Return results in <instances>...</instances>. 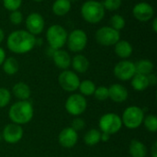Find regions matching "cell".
I'll list each match as a JSON object with an SVG mask.
<instances>
[{
    "label": "cell",
    "instance_id": "8",
    "mask_svg": "<svg viewBox=\"0 0 157 157\" xmlns=\"http://www.w3.org/2000/svg\"><path fill=\"white\" fill-rule=\"evenodd\" d=\"M95 39L99 45L110 47L121 40V32L109 26H103L96 31Z\"/></svg>",
    "mask_w": 157,
    "mask_h": 157
},
{
    "label": "cell",
    "instance_id": "19",
    "mask_svg": "<svg viewBox=\"0 0 157 157\" xmlns=\"http://www.w3.org/2000/svg\"><path fill=\"white\" fill-rule=\"evenodd\" d=\"M89 61L88 59L81 54V53H76L71 61V66L74 69V72L79 73V74H84L89 69Z\"/></svg>",
    "mask_w": 157,
    "mask_h": 157
},
{
    "label": "cell",
    "instance_id": "15",
    "mask_svg": "<svg viewBox=\"0 0 157 157\" xmlns=\"http://www.w3.org/2000/svg\"><path fill=\"white\" fill-rule=\"evenodd\" d=\"M58 142L63 148H73L78 142V133L71 127H66L60 132Z\"/></svg>",
    "mask_w": 157,
    "mask_h": 157
},
{
    "label": "cell",
    "instance_id": "13",
    "mask_svg": "<svg viewBox=\"0 0 157 157\" xmlns=\"http://www.w3.org/2000/svg\"><path fill=\"white\" fill-rule=\"evenodd\" d=\"M1 134H2L3 140L6 144H17L22 139L24 131L21 125L12 122L5 126Z\"/></svg>",
    "mask_w": 157,
    "mask_h": 157
},
{
    "label": "cell",
    "instance_id": "1",
    "mask_svg": "<svg viewBox=\"0 0 157 157\" xmlns=\"http://www.w3.org/2000/svg\"><path fill=\"white\" fill-rule=\"evenodd\" d=\"M37 37L25 29L12 31L6 38L7 49L16 54H25L29 52L36 46Z\"/></svg>",
    "mask_w": 157,
    "mask_h": 157
},
{
    "label": "cell",
    "instance_id": "4",
    "mask_svg": "<svg viewBox=\"0 0 157 157\" xmlns=\"http://www.w3.org/2000/svg\"><path fill=\"white\" fill-rule=\"evenodd\" d=\"M68 37V32L62 25L53 24L47 29L46 40L52 50H60L65 44Z\"/></svg>",
    "mask_w": 157,
    "mask_h": 157
},
{
    "label": "cell",
    "instance_id": "35",
    "mask_svg": "<svg viewBox=\"0 0 157 157\" xmlns=\"http://www.w3.org/2000/svg\"><path fill=\"white\" fill-rule=\"evenodd\" d=\"M86 127V122L83 119L81 118H78V117H75L73 121H72V124H71V128L74 129L75 132H79V131H82L84 128Z\"/></svg>",
    "mask_w": 157,
    "mask_h": 157
},
{
    "label": "cell",
    "instance_id": "39",
    "mask_svg": "<svg viewBox=\"0 0 157 157\" xmlns=\"http://www.w3.org/2000/svg\"><path fill=\"white\" fill-rule=\"evenodd\" d=\"M151 155H152V157H157V143H155L152 146Z\"/></svg>",
    "mask_w": 157,
    "mask_h": 157
},
{
    "label": "cell",
    "instance_id": "18",
    "mask_svg": "<svg viewBox=\"0 0 157 157\" xmlns=\"http://www.w3.org/2000/svg\"><path fill=\"white\" fill-rule=\"evenodd\" d=\"M114 51L118 57H120L122 60H125L132 56L133 48H132V45L128 40H120L114 45Z\"/></svg>",
    "mask_w": 157,
    "mask_h": 157
},
{
    "label": "cell",
    "instance_id": "29",
    "mask_svg": "<svg viewBox=\"0 0 157 157\" xmlns=\"http://www.w3.org/2000/svg\"><path fill=\"white\" fill-rule=\"evenodd\" d=\"M145 129L150 132H157V118L154 114H149L144 116V122Z\"/></svg>",
    "mask_w": 157,
    "mask_h": 157
},
{
    "label": "cell",
    "instance_id": "24",
    "mask_svg": "<svg viewBox=\"0 0 157 157\" xmlns=\"http://www.w3.org/2000/svg\"><path fill=\"white\" fill-rule=\"evenodd\" d=\"M135 71L136 74L144 75H148L152 73H154L155 65L152 61L147 60V59H142L136 62L135 63Z\"/></svg>",
    "mask_w": 157,
    "mask_h": 157
},
{
    "label": "cell",
    "instance_id": "33",
    "mask_svg": "<svg viewBox=\"0 0 157 157\" xmlns=\"http://www.w3.org/2000/svg\"><path fill=\"white\" fill-rule=\"evenodd\" d=\"M2 4L7 11L12 12L15 10H19L22 5V0H2Z\"/></svg>",
    "mask_w": 157,
    "mask_h": 157
},
{
    "label": "cell",
    "instance_id": "27",
    "mask_svg": "<svg viewBox=\"0 0 157 157\" xmlns=\"http://www.w3.org/2000/svg\"><path fill=\"white\" fill-rule=\"evenodd\" d=\"M96 85L93 81L91 80H84V81H80L79 86H78V90L80 92V94L84 97H89V96H93L95 90H96Z\"/></svg>",
    "mask_w": 157,
    "mask_h": 157
},
{
    "label": "cell",
    "instance_id": "44",
    "mask_svg": "<svg viewBox=\"0 0 157 157\" xmlns=\"http://www.w3.org/2000/svg\"><path fill=\"white\" fill-rule=\"evenodd\" d=\"M70 1H71V2H72V1H75V0H70Z\"/></svg>",
    "mask_w": 157,
    "mask_h": 157
},
{
    "label": "cell",
    "instance_id": "16",
    "mask_svg": "<svg viewBox=\"0 0 157 157\" xmlns=\"http://www.w3.org/2000/svg\"><path fill=\"white\" fill-rule=\"evenodd\" d=\"M52 61L57 68L61 70H67L71 66V61L72 57L70 56L69 52L67 51H64L63 49L55 50L52 53Z\"/></svg>",
    "mask_w": 157,
    "mask_h": 157
},
{
    "label": "cell",
    "instance_id": "5",
    "mask_svg": "<svg viewBox=\"0 0 157 157\" xmlns=\"http://www.w3.org/2000/svg\"><path fill=\"white\" fill-rule=\"evenodd\" d=\"M144 116V111L142 108L138 106H130L124 109L121 118L122 125L130 130H135L143 125Z\"/></svg>",
    "mask_w": 157,
    "mask_h": 157
},
{
    "label": "cell",
    "instance_id": "11",
    "mask_svg": "<svg viewBox=\"0 0 157 157\" xmlns=\"http://www.w3.org/2000/svg\"><path fill=\"white\" fill-rule=\"evenodd\" d=\"M114 75L121 81H129L136 74L135 64L133 62L127 59L120 61L113 69Z\"/></svg>",
    "mask_w": 157,
    "mask_h": 157
},
{
    "label": "cell",
    "instance_id": "7",
    "mask_svg": "<svg viewBox=\"0 0 157 157\" xmlns=\"http://www.w3.org/2000/svg\"><path fill=\"white\" fill-rule=\"evenodd\" d=\"M87 41L88 38L86 32L81 29H75L68 34L66 44L69 51L72 52L80 53L86 49Z\"/></svg>",
    "mask_w": 157,
    "mask_h": 157
},
{
    "label": "cell",
    "instance_id": "28",
    "mask_svg": "<svg viewBox=\"0 0 157 157\" xmlns=\"http://www.w3.org/2000/svg\"><path fill=\"white\" fill-rule=\"evenodd\" d=\"M125 26H126V20L121 15L115 14L109 19V27L120 32L125 28Z\"/></svg>",
    "mask_w": 157,
    "mask_h": 157
},
{
    "label": "cell",
    "instance_id": "32",
    "mask_svg": "<svg viewBox=\"0 0 157 157\" xmlns=\"http://www.w3.org/2000/svg\"><path fill=\"white\" fill-rule=\"evenodd\" d=\"M11 100V93L6 87H0V109L8 106Z\"/></svg>",
    "mask_w": 157,
    "mask_h": 157
},
{
    "label": "cell",
    "instance_id": "40",
    "mask_svg": "<svg viewBox=\"0 0 157 157\" xmlns=\"http://www.w3.org/2000/svg\"><path fill=\"white\" fill-rule=\"evenodd\" d=\"M152 29L155 33H157V17H154L152 21Z\"/></svg>",
    "mask_w": 157,
    "mask_h": 157
},
{
    "label": "cell",
    "instance_id": "43",
    "mask_svg": "<svg viewBox=\"0 0 157 157\" xmlns=\"http://www.w3.org/2000/svg\"><path fill=\"white\" fill-rule=\"evenodd\" d=\"M3 140V138H2V134L0 133V143H1V141Z\"/></svg>",
    "mask_w": 157,
    "mask_h": 157
},
{
    "label": "cell",
    "instance_id": "42",
    "mask_svg": "<svg viewBox=\"0 0 157 157\" xmlns=\"http://www.w3.org/2000/svg\"><path fill=\"white\" fill-rule=\"evenodd\" d=\"M33 2H36V3H41V2H43L44 0H32Z\"/></svg>",
    "mask_w": 157,
    "mask_h": 157
},
{
    "label": "cell",
    "instance_id": "9",
    "mask_svg": "<svg viewBox=\"0 0 157 157\" xmlns=\"http://www.w3.org/2000/svg\"><path fill=\"white\" fill-rule=\"evenodd\" d=\"M87 107V101L84 96H82L80 93H73L71 96H69L65 101L64 108L66 111L74 116V117H78L82 115Z\"/></svg>",
    "mask_w": 157,
    "mask_h": 157
},
{
    "label": "cell",
    "instance_id": "2",
    "mask_svg": "<svg viewBox=\"0 0 157 157\" xmlns=\"http://www.w3.org/2000/svg\"><path fill=\"white\" fill-rule=\"evenodd\" d=\"M34 115V109L29 100H17L8 110V117L13 123L23 125L29 123Z\"/></svg>",
    "mask_w": 157,
    "mask_h": 157
},
{
    "label": "cell",
    "instance_id": "37",
    "mask_svg": "<svg viewBox=\"0 0 157 157\" xmlns=\"http://www.w3.org/2000/svg\"><path fill=\"white\" fill-rule=\"evenodd\" d=\"M6 52L2 47H0V66H2V64H3L4 61L6 60Z\"/></svg>",
    "mask_w": 157,
    "mask_h": 157
},
{
    "label": "cell",
    "instance_id": "30",
    "mask_svg": "<svg viewBox=\"0 0 157 157\" xmlns=\"http://www.w3.org/2000/svg\"><path fill=\"white\" fill-rule=\"evenodd\" d=\"M93 96L98 101H105V100L109 99V87L104 86L96 87V90H95Z\"/></svg>",
    "mask_w": 157,
    "mask_h": 157
},
{
    "label": "cell",
    "instance_id": "38",
    "mask_svg": "<svg viewBox=\"0 0 157 157\" xmlns=\"http://www.w3.org/2000/svg\"><path fill=\"white\" fill-rule=\"evenodd\" d=\"M110 139V135L108 134V133H104V132H101V137H100V142H103V143H107L109 140Z\"/></svg>",
    "mask_w": 157,
    "mask_h": 157
},
{
    "label": "cell",
    "instance_id": "31",
    "mask_svg": "<svg viewBox=\"0 0 157 157\" xmlns=\"http://www.w3.org/2000/svg\"><path fill=\"white\" fill-rule=\"evenodd\" d=\"M101 3L105 10L116 11L121 8L122 5V0H103Z\"/></svg>",
    "mask_w": 157,
    "mask_h": 157
},
{
    "label": "cell",
    "instance_id": "23",
    "mask_svg": "<svg viewBox=\"0 0 157 157\" xmlns=\"http://www.w3.org/2000/svg\"><path fill=\"white\" fill-rule=\"evenodd\" d=\"M131 85H132V88L138 92L144 91L145 89H147L150 86L147 75H140V74H135L133 75V77L131 79Z\"/></svg>",
    "mask_w": 157,
    "mask_h": 157
},
{
    "label": "cell",
    "instance_id": "41",
    "mask_svg": "<svg viewBox=\"0 0 157 157\" xmlns=\"http://www.w3.org/2000/svg\"><path fill=\"white\" fill-rule=\"evenodd\" d=\"M4 40H5V32H4L3 29L0 28V44L3 42Z\"/></svg>",
    "mask_w": 157,
    "mask_h": 157
},
{
    "label": "cell",
    "instance_id": "20",
    "mask_svg": "<svg viewBox=\"0 0 157 157\" xmlns=\"http://www.w3.org/2000/svg\"><path fill=\"white\" fill-rule=\"evenodd\" d=\"M12 93L18 100H29L31 96V90L28 84L24 82H18L12 87Z\"/></svg>",
    "mask_w": 157,
    "mask_h": 157
},
{
    "label": "cell",
    "instance_id": "14",
    "mask_svg": "<svg viewBox=\"0 0 157 157\" xmlns=\"http://www.w3.org/2000/svg\"><path fill=\"white\" fill-rule=\"evenodd\" d=\"M132 15L140 22H148L154 18V6L147 2H140L134 5L132 8Z\"/></svg>",
    "mask_w": 157,
    "mask_h": 157
},
{
    "label": "cell",
    "instance_id": "12",
    "mask_svg": "<svg viewBox=\"0 0 157 157\" xmlns=\"http://www.w3.org/2000/svg\"><path fill=\"white\" fill-rule=\"evenodd\" d=\"M27 31L34 36H38L42 33L45 28L44 17L38 12H32L28 15L25 20Z\"/></svg>",
    "mask_w": 157,
    "mask_h": 157
},
{
    "label": "cell",
    "instance_id": "34",
    "mask_svg": "<svg viewBox=\"0 0 157 157\" xmlns=\"http://www.w3.org/2000/svg\"><path fill=\"white\" fill-rule=\"evenodd\" d=\"M24 17L23 14L20 10H15L10 12L9 14V21L13 24V25H20L23 22Z\"/></svg>",
    "mask_w": 157,
    "mask_h": 157
},
{
    "label": "cell",
    "instance_id": "26",
    "mask_svg": "<svg viewBox=\"0 0 157 157\" xmlns=\"http://www.w3.org/2000/svg\"><path fill=\"white\" fill-rule=\"evenodd\" d=\"M100 137H101V132L99 130L91 129L86 132L84 136V142L88 146H95L100 143Z\"/></svg>",
    "mask_w": 157,
    "mask_h": 157
},
{
    "label": "cell",
    "instance_id": "17",
    "mask_svg": "<svg viewBox=\"0 0 157 157\" xmlns=\"http://www.w3.org/2000/svg\"><path fill=\"white\" fill-rule=\"evenodd\" d=\"M129 97L128 89L121 84H113L109 86V98L113 102L122 103L127 100Z\"/></svg>",
    "mask_w": 157,
    "mask_h": 157
},
{
    "label": "cell",
    "instance_id": "36",
    "mask_svg": "<svg viewBox=\"0 0 157 157\" xmlns=\"http://www.w3.org/2000/svg\"><path fill=\"white\" fill-rule=\"evenodd\" d=\"M147 78H148L149 86H155L157 84V77L155 74L152 73V74L148 75H147Z\"/></svg>",
    "mask_w": 157,
    "mask_h": 157
},
{
    "label": "cell",
    "instance_id": "10",
    "mask_svg": "<svg viewBox=\"0 0 157 157\" xmlns=\"http://www.w3.org/2000/svg\"><path fill=\"white\" fill-rule=\"evenodd\" d=\"M58 83L63 90L74 93L78 89L80 79L77 74L71 70H63L58 76Z\"/></svg>",
    "mask_w": 157,
    "mask_h": 157
},
{
    "label": "cell",
    "instance_id": "6",
    "mask_svg": "<svg viewBox=\"0 0 157 157\" xmlns=\"http://www.w3.org/2000/svg\"><path fill=\"white\" fill-rule=\"evenodd\" d=\"M122 121L120 115L112 112L105 113L102 115L98 121L99 131L109 135L115 134L121 131L122 128Z\"/></svg>",
    "mask_w": 157,
    "mask_h": 157
},
{
    "label": "cell",
    "instance_id": "22",
    "mask_svg": "<svg viewBox=\"0 0 157 157\" xmlns=\"http://www.w3.org/2000/svg\"><path fill=\"white\" fill-rule=\"evenodd\" d=\"M129 153L132 157H146L148 150L143 142L139 140H132L129 145Z\"/></svg>",
    "mask_w": 157,
    "mask_h": 157
},
{
    "label": "cell",
    "instance_id": "21",
    "mask_svg": "<svg viewBox=\"0 0 157 157\" xmlns=\"http://www.w3.org/2000/svg\"><path fill=\"white\" fill-rule=\"evenodd\" d=\"M71 8L72 2L70 0H55L52 6V11L57 17H63L67 15Z\"/></svg>",
    "mask_w": 157,
    "mask_h": 157
},
{
    "label": "cell",
    "instance_id": "3",
    "mask_svg": "<svg viewBox=\"0 0 157 157\" xmlns=\"http://www.w3.org/2000/svg\"><path fill=\"white\" fill-rule=\"evenodd\" d=\"M106 10L102 3L97 0H87L81 6L80 14L85 21L90 24H98L105 17Z\"/></svg>",
    "mask_w": 157,
    "mask_h": 157
},
{
    "label": "cell",
    "instance_id": "25",
    "mask_svg": "<svg viewBox=\"0 0 157 157\" xmlns=\"http://www.w3.org/2000/svg\"><path fill=\"white\" fill-rule=\"evenodd\" d=\"M2 67H3V71L7 75H14L18 72L19 63L15 57H7L4 61Z\"/></svg>",
    "mask_w": 157,
    "mask_h": 157
}]
</instances>
